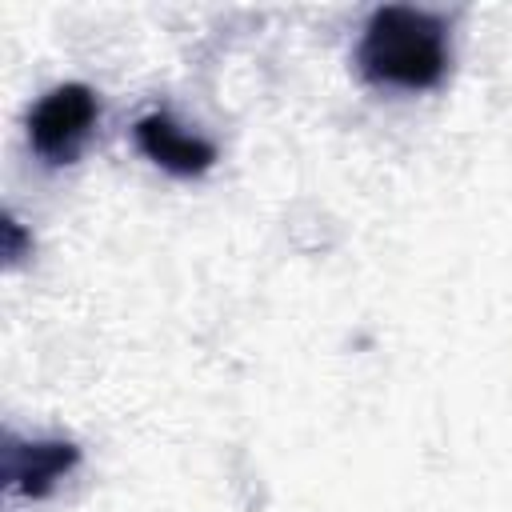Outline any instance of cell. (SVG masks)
<instances>
[{
  "instance_id": "1",
  "label": "cell",
  "mask_w": 512,
  "mask_h": 512,
  "mask_svg": "<svg viewBox=\"0 0 512 512\" xmlns=\"http://www.w3.org/2000/svg\"><path fill=\"white\" fill-rule=\"evenodd\" d=\"M356 64L380 88H432L448 72V28L424 8L384 4L364 24Z\"/></svg>"
},
{
  "instance_id": "2",
  "label": "cell",
  "mask_w": 512,
  "mask_h": 512,
  "mask_svg": "<svg viewBox=\"0 0 512 512\" xmlns=\"http://www.w3.org/2000/svg\"><path fill=\"white\" fill-rule=\"evenodd\" d=\"M100 116L96 92L88 84H60L28 116V140L40 160L48 164H72Z\"/></svg>"
},
{
  "instance_id": "3",
  "label": "cell",
  "mask_w": 512,
  "mask_h": 512,
  "mask_svg": "<svg viewBox=\"0 0 512 512\" xmlns=\"http://www.w3.org/2000/svg\"><path fill=\"white\" fill-rule=\"evenodd\" d=\"M136 144H140V152L148 160H156L160 168H168L176 176H200L216 160V148L204 136L184 132L164 112H152V116H140L136 120Z\"/></svg>"
},
{
  "instance_id": "4",
  "label": "cell",
  "mask_w": 512,
  "mask_h": 512,
  "mask_svg": "<svg viewBox=\"0 0 512 512\" xmlns=\"http://www.w3.org/2000/svg\"><path fill=\"white\" fill-rule=\"evenodd\" d=\"M76 464V448L72 444H24V448H8V484L28 492V496H44L68 468Z\"/></svg>"
}]
</instances>
